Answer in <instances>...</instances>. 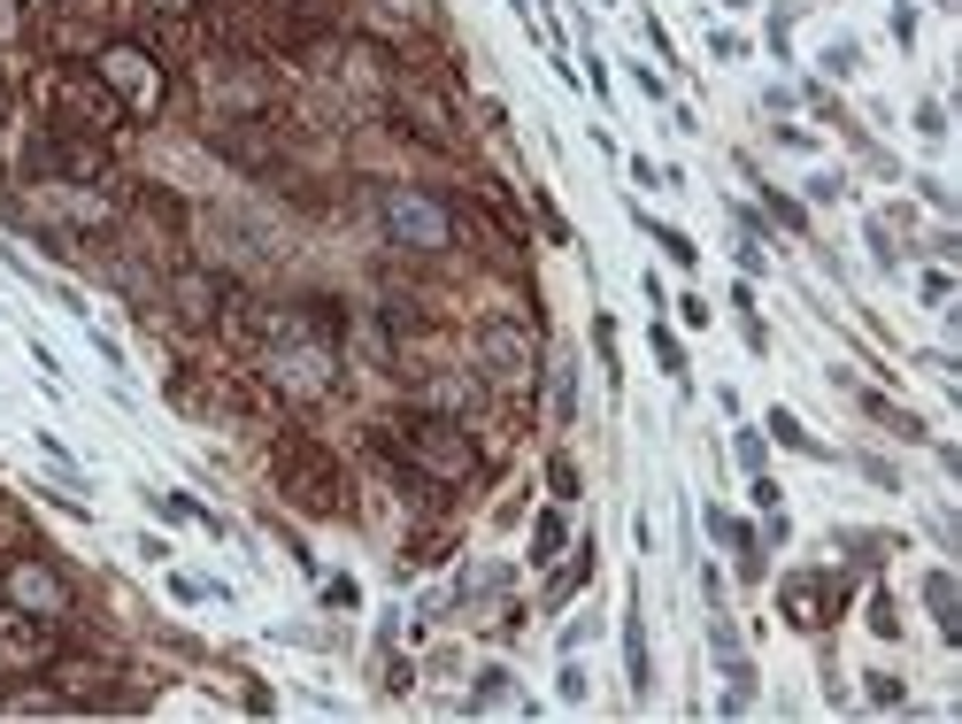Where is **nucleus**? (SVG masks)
Instances as JSON below:
<instances>
[{"label": "nucleus", "mask_w": 962, "mask_h": 724, "mask_svg": "<svg viewBox=\"0 0 962 724\" xmlns=\"http://www.w3.org/2000/svg\"><path fill=\"white\" fill-rule=\"evenodd\" d=\"M377 455H385L424 501H439L447 486H470V478H478V439H470V424H463V416H439V408H408V416L377 424Z\"/></svg>", "instance_id": "nucleus-1"}, {"label": "nucleus", "mask_w": 962, "mask_h": 724, "mask_svg": "<svg viewBox=\"0 0 962 724\" xmlns=\"http://www.w3.org/2000/svg\"><path fill=\"white\" fill-rule=\"evenodd\" d=\"M270 478H278V494L301 509V517H346V470H339V455L309 439V432H278L270 439Z\"/></svg>", "instance_id": "nucleus-2"}, {"label": "nucleus", "mask_w": 962, "mask_h": 724, "mask_svg": "<svg viewBox=\"0 0 962 724\" xmlns=\"http://www.w3.org/2000/svg\"><path fill=\"white\" fill-rule=\"evenodd\" d=\"M93 77L108 85V101L124 108V124H155L169 108V62H162L147 39H108L93 46Z\"/></svg>", "instance_id": "nucleus-3"}, {"label": "nucleus", "mask_w": 962, "mask_h": 724, "mask_svg": "<svg viewBox=\"0 0 962 724\" xmlns=\"http://www.w3.org/2000/svg\"><path fill=\"white\" fill-rule=\"evenodd\" d=\"M262 385L293 408H323L339 393V348L309 340V332H278V340H262Z\"/></svg>", "instance_id": "nucleus-4"}, {"label": "nucleus", "mask_w": 962, "mask_h": 724, "mask_svg": "<svg viewBox=\"0 0 962 724\" xmlns=\"http://www.w3.org/2000/svg\"><path fill=\"white\" fill-rule=\"evenodd\" d=\"M377 224L408 255H447L455 247V208L424 185H377Z\"/></svg>", "instance_id": "nucleus-5"}, {"label": "nucleus", "mask_w": 962, "mask_h": 724, "mask_svg": "<svg viewBox=\"0 0 962 724\" xmlns=\"http://www.w3.org/2000/svg\"><path fill=\"white\" fill-rule=\"evenodd\" d=\"M0 601H8V609H23V617L62 624V617L77 609V586L54 570V555H46V547H15V555L0 562Z\"/></svg>", "instance_id": "nucleus-6"}, {"label": "nucleus", "mask_w": 962, "mask_h": 724, "mask_svg": "<svg viewBox=\"0 0 962 724\" xmlns=\"http://www.w3.org/2000/svg\"><path fill=\"white\" fill-rule=\"evenodd\" d=\"M385 101H393V124L416 132L424 147H447V155L463 147V116H455V101H447L439 85H424V77H393Z\"/></svg>", "instance_id": "nucleus-7"}, {"label": "nucleus", "mask_w": 962, "mask_h": 724, "mask_svg": "<svg viewBox=\"0 0 962 724\" xmlns=\"http://www.w3.org/2000/svg\"><path fill=\"white\" fill-rule=\"evenodd\" d=\"M839 609H847V578L839 570H794L786 586H778V617L794 624V632H831L839 624Z\"/></svg>", "instance_id": "nucleus-8"}, {"label": "nucleus", "mask_w": 962, "mask_h": 724, "mask_svg": "<svg viewBox=\"0 0 962 724\" xmlns=\"http://www.w3.org/2000/svg\"><path fill=\"white\" fill-rule=\"evenodd\" d=\"M478 370H485V377H500V385L539 377V340H531V324H516V317H485V324H478Z\"/></svg>", "instance_id": "nucleus-9"}, {"label": "nucleus", "mask_w": 962, "mask_h": 724, "mask_svg": "<svg viewBox=\"0 0 962 724\" xmlns=\"http://www.w3.org/2000/svg\"><path fill=\"white\" fill-rule=\"evenodd\" d=\"M54 655H62L54 624H46V617H23V609L0 601V679H39Z\"/></svg>", "instance_id": "nucleus-10"}, {"label": "nucleus", "mask_w": 962, "mask_h": 724, "mask_svg": "<svg viewBox=\"0 0 962 724\" xmlns=\"http://www.w3.org/2000/svg\"><path fill=\"white\" fill-rule=\"evenodd\" d=\"M224 293H231V286H224L216 270H169V309H177L185 324H216V317H224Z\"/></svg>", "instance_id": "nucleus-11"}, {"label": "nucleus", "mask_w": 962, "mask_h": 724, "mask_svg": "<svg viewBox=\"0 0 962 724\" xmlns=\"http://www.w3.org/2000/svg\"><path fill=\"white\" fill-rule=\"evenodd\" d=\"M831 385H839V393H847V401H855V408H862L870 424H886L893 439H909V447H924V439H932V432H924V416H909V408H893L886 393H870V385H855L847 370H831Z\"/></svg>", "instance_id": "nucleus-12"}, {"label": "nucleus", "mask_w": 962, "mask_h": 724, "mask_svg": "<svg viewBox=\"0 0 962 724\" xmlns=\"http://www.w3.org/2000/svg\"><path fill=\"white\" fill-rule=\"evenodd\" d=\"M416 408L470 416V408H478V377H470V370H424V385H416Z\"/></svg>", "instance_id": "nucleus-13"}, {"label": "nucleus", "mask_w": 962, "mask_h": 724, "mask_svg": "<svg viewBox=\"0 0 962 724\" xmlns=\"http://www.w3.org/2000/svg\"><path fill=\"white\" fill-rule=\"evenodd\" d=\"M924 609L940 617V640L955 648V640H962V586H955V570H932V578H924Z\"/></svg>", "instance_id": "nucleus-14"}, {"label": "nucleus", "mask_w": 962, "mask_h": 724, "mask_svg": "<svg viewBox=\"0 0 962 724\" xmlns=\"http://www.w3.org/2000/svg\"><path fill=\"white\" fill-rule=\"evenodd\" d=\"M624 679H632V702H646V686H654V663H646V624H640V593H632V609H624Z\"/></svg>", "instance_id": "nucleus-15"}, {"label": "nucleus", "mask_w": 962, "mask_h": 724, "mask_svg": "<svg viewBox=\"0 0 962 724\" xmlns=\"http://www.w3.org/2000/svg\"><path fill=\"white\" fill-rule=\"evenodd\" d=\"M708 532H716V540H724L732 555H739V578H747V586L763 578V540H755V532H747L739 517H724V509H708Z\"/></svg>", "instance_id": "nucleus-16"}, {"label": "nucleus", "mask_w": 962, "mask_h": 724, "mask_svg": "<svg viewBox=\"0 0 962 724\" xmlns=\"http://www.w3.org/2000/svg\"><path fill=\"white\" fill-rule=\"evenodd\" d=\"M593 562H601V547H593V532H586V540L570 547V562H562L555 578H547V609H562V601H570V593H578V586L593 578Z\"/></svg>", "instance_id": "nucleus-17"}, {"label": "nucleus", "mask_w": 962, "mask_h": 724, "mask_svg": "<svg viewBox=\"0 0 962 724\" xmlns=\"http://www.w3.org/2000/svg\"><path fill=\"white\" fill-rule=\"evenodd\" d=\"M508 702H516V671H508V663H485L463 710H470V717H485V710H508ZM516 710H524V702H516Z\"/></svg>", "instance_id": "nucleus-18"}, {"label": "nucleus", "mask_w": 962, "mask_h": 724, "mask_svg": "<svg viewBox=\"0 0 962 724\" xmlns=\"http://www.w3.org/2000/svg\"><path fill=\"white\" fill-rule=\"evenodd\" d=\"M763 432H770L778 447H794V455H808V463H831V447H824V439L808 432V424L794 416V408H770V424H763Z\"/></svg>", "instance_id": "nucleus-19"}, {"label": "nucleus", "mask_w": 962, "mask_h": 724, "mask_svg": "<svg viewBox=\"0 0 962 724\" xmlns=\"http://www.w3.org/2000/svg\"><path fill=\"white\" fill-rule=\"evenodd\" d=\"M747 710H755V663L739 648V655H724V717H747Z\"/></svg>", "instance_id": "nucleus-20"}, {"label": "nucleus", "mask_w": 962, "mask_h": 724, "mask_svg": "<svg viewBox=\"0 0 962 724\" xmlns=\"http://www.w3.org/2000/svg\"><path fill=\"white\" fill-rule=\"evenodd\" d=\"M562 547H570V525H562V509L531 517V562H562Z\"/></svg>", "instance_id": "nucleus-21"}, {"label": "nucleus", "mask_w": 962, "mask_h": 724, "mask_svg": "<svg viewBox=\"0 0 962 724\" xmlns=\"http://www.w3.org/2000/svg\"><path fill=\"white\" fill-rule=\"evenodd\" d=\"M640 231L654 239V247H662V255H670V262H677V270H693V262H701V247H693V239H685L677 224H654V216H640Z\"/></svg>", "instance_id": "nucleus-22"}, {"label": "nucleus", "mask_w": 962, "mask_h": 724, "mask_svg": "<svg viewBox=\"0 0 962 724\" xmlns=\"http://www.w3.org/2000/svg\"><path fill=\"white\" fill-rule=\"evenodd\" d=\"M500 586H508V562H478V570H463V586H455V593H463V601H493Z\"/></svg>", "instance_id": "nucleus-23"}, {"label": "nucleus", "mask_w": 962, "mask_h": 724, "mask_svg": "<svg viewBox=\"0 0 962 724\" xmlns=\"http://www.w3.org/2000/svg\"><path fill=\"white\" fill-rule=\"evenodd\" d=\"M646 340H654V362L685 385V348H677V332H670V324H646Z\"/></svg>", "instance_id": "nucleus-24"}, {"label": "nucleus", "mask_w": 962, "mask_h": 724, "mask_svg": "<svg viewBox=\"0 0 962 724\" xmlns=\"http://www.w3.org/2000/svg\"><path fill=\"white\" fill-rule=\"evenodd\" d=\"M816 62H824V77H855V70H862V46H855V39H831Z\"/></svg>", "instance_id": "nucleus-25"}, {"label": "nucleus", "mask_w": 962, "mask_h": 724, "mask_svg": "<svg viewBox=\"0 0 962 724\" xmlns=\"http://www.w3.org/2000/svg\"><path fill=\"white\" fill-rule=\"evenodd\" d=\"M555 424H578V362L555 370Z\"/></svg>", "instance_id": "nucleus-26"}, {"label": "nucleus", "mask_w": 962, "mask_h": 724, "mask_svg": "<svg viewBox=\"0 0 962 724\" xmlns=\"http://www.w3.org/2000/svg\"><path fill=\"white\" fill-rule=\"evenodd\" d=\"M870 632H878V640H901V601H893L886 586L870 593Z\"/></svg>", "instance_id": "nucleus-27"}, {"label": "nucleus", "mask_w": 962, "mask_h": 724, "mask_svg": "<svg viewBox=\"0 0 962 724\" xmlns=\"http://www.w3.org/2000/svg\"><path fill=\"white\" fill-rule=\"evenodd\" d=\"M547 486H555V501H578V486H586V478H578V463H570V455H547Z\"/></svg>", "instance_id": "nucleus-28"}, {"label": "nucleus", "mask_w": 962, "mask_h": 724, "mask_svg": "<svg viewBox=\"0 0 962 724\" xmlns=\"http://www.w3.org/2000/svg\"><path fill=\"white\" fill-rule=\"evenodd\" d=\"M147 509L169 525H200V501H185V494H147Z\"/></svg>", "instance_id": "nucleus-29"}, {"label": "nucleus", "mask_w": 962, "mask_h": 724, "mask_svg": "<svg viewBox=\"0 0 962 724\" xmlns=\"http://www.w3.org/2000/svg\"><path fill=\"white\" fill-rule=\"evenodd\" d=\"M708 648H716V655H739V624H732L724 609H708Z\"/></svg>", "instance_id": "nucleus-30"}, {"label": "nucleus", "mask_w": 962, "mask_h": 724, "mask_svg": "<svg viewBox=\"0 0 962 724\" xmlns=\"http://www.w3.org/2000/svg\"><path fill=\"white\" fill-rule=\"evenodd\" d=\"M763 200H770V216H778L786 231H801V224H808V208H801V200H786L778 185H763Z\"/></svg>", "instance_id": "nucleus-31"}, {"label": "nucleus", "mask_w": 962, "mask_h": 724, "mask_svg": "<svg viewBox=\"0 0 962 724\" xmlns=\"http://www.w3.org/2000/svg\"><path fill=\"white\" fill-rule=\"evenodd\" d=\"M870 255H878V270H893V262H901V247H893V231H886V216H870Z\"/></svg>", "instance_id": "nucleus-32"}, {"label": "nucleus", "mask_w": 962, "mask_h": 724, "mask_svg": "<svg viewBox=\"0 0 962 724\" xmlns=\"http://www.w3.org/2000/svg\"><path fill=\"white\" fill-rule=\"evenodd\" d=\"M555 694H562V702H570V710H578V702H586V663H578V655H570V663H562V679H555Z\"/></svg>", "instance_id": "nucleus-33"}, {"label": "nucleus", "mask_w": 962, "mask_h": 724, "mask_svg": "<svg viewBox=\"0 0 962 724\" xmlns=\"http://www.w3.org/2000/svg\"><path fill=\"white\" fill-rule=\"evenodd\" d=\"M23 23H31L23 0H0V46H23Z\"/></svg>", "instance_id": "nucleus-34"}, {"label": "nucleus", "mask_w": 962, "mask_h": 724, "mask_svg": "<svg viewBox=\"0 0 962 724\" xmlns=\"http://www.w3.org/2000/svg\"><path fill=\"white\" fill-rule=\"evenodd\" d=\"M917 132H924V139H948V108H940V101H917Z\"/></svg>", "instance_id": "nucleus-35"}, {"label": "nucleus", "mask_w": 962, "mask_h": 724, "mask_svg": "<svg viewBox=\"0 0 962 724\" xmlns=\"http://www.w3.org/2000/svg\"><path fill=\"white\" fill-rule=\"evenodd\" d=\"M732 455H739V470L755 478V470H763V432H739V439H732Z\"/></svg>", "instance_id": "nucleus-36"}, {"label": "nucleus", "mask_w": 962, "mask_h": 724, "mask_svg": "<svg viewBox=\"0 0 962 724\" xmlns=\"http://www.w3.org/2000/svg\"><path fill=\"white\" fill-rule=\"evenodd\" d=\"M354 601H362L354 578H323V609H354Z\"/></svg>", "instance_id": "nucleus-37"}, {"label": "nucleus", "mask_w": 962, "mask_h": 724, "mask_svg": "<svg viewBox=\"0 0 962 724\" xmlns=\"http://www.w3.org/2000/svg\"><path fill=\"white\" fill-rule=\"evenodd\" d=\"M870 702H878V710H901V679H893V671H870Z\"/></svg>", "instance_id": "nucleus-38"}, {"label": "nucleus", "mask_w": 962, "mask_h": 724, "mask_svg": "<svg viewBox=\"0 0 962 724\" xmlns=\"http://www.w3.org/2000/svg\"><path fill=\"white\" fill-rule=\"evenodd\" d=\"M862 478H870V486H886V494H901V470H893V463H878V455H862Z\"/></svg>", "instance_id": "nucleus-39"}, {"label": "nucleus", "mask_w": 962, "mask_h": 724, "mask_svg": "<svg viewBox=\"0 0 962 724\" xmlns=\"http://www.w3.org/2000/svg\"><path fill=\"white\" fill-rule=\"evenodd\" d=\"M708 54H716V62H739V54H747V39H739V31H716V39H708Z\"/></svg>", "instance_id": "nucleus-40"}, {"label": "nucleus", "mask_w": 962, "mask_h": 724, "mask_svg": "<svg viewBox=\"0 0 962 724\" xmlns=\"http://www.w3.org/2000/svg\"><path fill=\"white\" fill-rule=\"evenodd\" d=\"M924 301H932V309L955 301V278H948V270H924Z\"/></svg>", "instance_id": "nucleus-41"}, {"label": "nucleus", "mask_w": 962, "mask_h": 724, "mask_svg": "<svg viewBox=\"0 0 962 724\" xmlns=\"http://www.w3.org/2000/svg\"><path fill=\"white\" fill-rule=\"evenodd\" d=\"M677 317H685V324H693V332H701V324H708V317H716V309H708V301H701V293H685V301H677Z\"/></svg>", "instance_id": "nucleus-42"}, {"label": "nucleus", "mask_w": 962, "mask_h": 724, "mask_svg": "<svg viewBox=\"0 0 962 724\" xmlns=\"http://www.w3.org/2000/svg\"><path fill=\"white\" fill-rule=\"evenodd\" d=\"M747 494H755V509H763V517L778 509V478H763V470H755V486H747Z\"/></svg>", "instance_id": "nucleus-43"}, {"label": "nucleus", "mask_w": 962, "mask_h": 724, "mask_svg": "<svg viewBox=\"0 0 962 724\" xmlns=\"http://www.w3.org/2000/svg\"><path fill=\"white\" fill-rule=\"evenodd\" d=\"M408 686H416V671H408V663L393 655V663H385V694H408Z\"/></svg>", "instance_id": "nucleus-44"}, {"label": "nucleus", "mask_w": 962, "mask_h": 724, "mask_svg": "<svg viewBox=\"0 0 962 724\" xmlns=\"http://www.w3.org/2000/svg\"><path fill=\"white\" fill-rule=\"evenodd\" d=\"M139 8H155V15H193V0H139Z\"/></svg>", "instance_id": "nucleus-45"}, {"label": "nucleus", "mask_w": 962, "mask_h": 724, "mask_svg": "<svg viewBox=\"0 0 962 724\" xmlns=\"http://www.w3.org/2000/svg\"><path fill=\"white\" fill-rule=\"evenodd\" d=\"M54 8H77V0H54Z\"/></svg>", "instance_id": "nucleus-46"}]
</instances>
